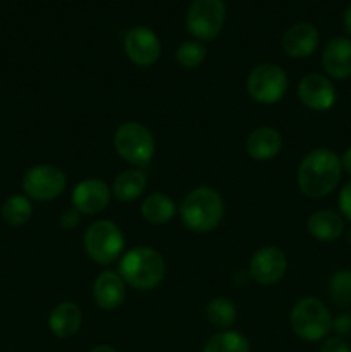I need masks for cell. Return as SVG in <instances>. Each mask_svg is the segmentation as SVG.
I'll return each instance as SVG.
<instances>
[{"label": "cell", "instance_id": "3957f363", "mask_svg": "<svg viewBox=\"0 0 351 352\" xmlns=\"http://www.w3.org/2000/svg\"><path fill=\"white\" fill-rule=\"evenodd\" d=\"M119 275L124 284L138 291H151L165 277L164 256L153 248H134L120 258Z\"/></svg>", "mask_w": 351, "mask_h": 352}, {"label": "cell", "instance_id": "7c38bea8", "mask_svg": "<svg viewBox=\"0 0 351 352\" xmlns=\"http://www.w3.org/2000/svg\"><path fill=\"white\" fill-rule=\"evenodd\" d=\"M288 270V258L277 246H264L250 260V277L260 285H272L281 280Z\"/></svg>", "mask_w": 351, "mask_h": 352}, {"label": "cell", "instance_id": "4316f807", "mask_svg": "<svg viewBox=\"0 0 351 352\" xmlns=\"http://www.w3.org/2000/svg\"><path fill=\"white\" fill-rule=\"evenodd\" d=\"M332 330L336 337L341 339H350L351 337V313H341L332 320Z\"/></svg>", "mask_w": 351, "mask_h": 352}, {"label": "cell", "instance_id": "7a4b0ae2", "mask_svg": "<svg viewBox=\"0 0 351 352\" xmlns=\"http://www.w3.org/2000/svg\"><path fill=\"white\" fill-rule=\"evenodd\" d=\"M179 217L188 230L206 234L215 229L224 217V199L209 186L193 189L179 205Z\"/></svg>", "mask_w": 351, "mask_h": 352}, {"label": "cell", "instance_id": "603a6c76", "mask_svg": "<svg viewBox=\"0 0 351 352\" xmlns=\"http://www.w3.org/2000/svg\"><path fill=\"white\" fill-rule=\"evenodd\" d=\"M33 215L31 199L24 195H14L7 198L2 205V219L7 226H24Z\"/></svg>", "mask_w": 351, "mask_h": 352}, {"label": "cell", "instance_id": "8992f818", "mask_svg": "<svg viewBox=\"0 0 351 352\" xmlns=\"http://www.w3.org/2000/svg\"><path fill=\"white\" fill-rule=\"evenodd\" d=\"M86 254L98 265H109L124 250L123 230L110 220H96L86 229L83 237Z\"/></svg>", "mask_w": 351, "mask_h": 352}, {"label": "cell", "instance_id": "5b68a950", "mask_svg": "<svg viewBox=\"0 0 351 352\" xmlns=\"http://www.w3.org/2000/svg\"><path fill=\"white\" fill-rule=\"evenodd\" d=\"M114 148L127 164L143 167L153 158L155 140L147 126L129 120L120 124L114 133Z\"/></svg>", "mask_w": 351, "mask_h": 352}, {"label": "cell", "instance_id": "52a82bcc", "mask_svg": "<svg viewBox=\"0 0 351 352\" xmlns=\"http://www.w3.org/2000/svg\"><path fill=\"white\" fill-rule=\"evenodd\" d=\"M246 88L255 102L270 105L284 96L288 89V74L281 65L272 62L258 64L248 74Z\"/></svg>", "mask_w": 351, "mask_h": 352}, {"label": "cell", "instance_id": "f546056e", "mask_svg": "<svg viewBox=\"0 0 351 352\" xmlns=\"http://www.w3.org/2000/svg\"><path fill=\"white\" fill-rule=\"evenodd\" d=\"M58 223H61L62 229H74L79 223V212L76 210H69V212L62 213L61 219H58Z\"/></svg>", "mask_w": 351, "mask_h": 352}, {"label": "cell", "instance_id": "1f68e13d", "mask_svg": "<svg viewBox=\"0 0 351 352\" xmlns=\"http://www.w3.org/2000/svg\"><path fill=\"white\" fill-rule=\"evenodd\" d=\"M343 28L348 34L351 36V6L344 10V16H343Z\"/></svg>", "mask_w": 351, "mask_h": 352}, {"label": "cell", "instance_id": "cb8c5ba5", "mask_svg": "<svg viewBox=\"0 0 351 352\" xmlns=\"http://www.w3.org/2000/svg\"><path fill=\"white\" fill-rule=\"evenodd\" d=\"M206 318L217 329L229 330L236 323V306L227 298H213L206 305Z\"/></svg>", "mask_w": 351, "mask_h": 352}, {"label": "cell", "instance_id": "d6a6232c", "mask_svg": "<svg viewBox=\"0 0 351 352\" xmlns=\"http://www.w3.org/2000/svg\"><path fill=\"white\" fill-rule=\"evenodd\" d=\"M89 352H117L112 346H107V344H100V346H95Z\"/></svg>", "mask_w": 351, "mask_h": 352}, {"label": "cell", "instance_id": "ac0fdd59", "mask_svg": "<svg viewBox=\"0 0 351 352\" xmlns=\"http://www.w3.org/2000/svg\"><path fill=\"white\" fill-rule=\"evenodd\" d=\"M306 229H308L310 236L315 237L317 241L330 243L343 236L344 220L339 213L332 212V210H317L310 215Z\"/></svg>", "mask_w": 351, "mask_h": 352}, {"label": "cell", "instance_id": "30bf717a", "mask_svg": "<svg viewBox=\"0 0 351 352\" xmlns=\"http://www.w3.org/2000/svg\"><path fill=\"white\" fill-rule=\"evenodd\" d=\"M298 98L306 109L315 112H326L330 110L336 103V86L327 76L319 72H310L299 81Z\"/></svg>", "mask_w": 351, "mask_h": 352}, {"label": "cell", "instance_id": "9a60e30c", "mask_svg": "<svg viewBox=\"0 0 351 352\" xmlns=\"http://www.w3.org/2000/svg\"><path fill=\"white\" fill-rule=\"evenodd\" d=\"M320 41L319 30L310 23H298L289 28L282 36V50L292 58L310 57Z\"/></svg>", "mask_w": 351, "mask_h": 352}, {"label": "cell", "instance_id": "e0dca14e", "mask_svg": "<svg viewBox=\"0 0 351 352\" xmlns=\"http://www.w3.org/2000/svg\"><path fill=\"white\" fill-rule=\"evenodd\" d=\"M83 313L76 302H58L48 315V329L58 339H69L81 329Z\"/></svg>", "mask_w": 351, "mask_h": 352}, {"label": "cell", "instance_id": "4fadbf2b", "mask_svg": "<svg viewBox=\"0 0 351 352\" xmlns=\"http://www.w3.org/2000/svg\"><path fill=\"white\" fill-rule=\"evenodd\" d=\"M110 195L107 182L102 179H85L74 188L71 196L72 206L76 212L83 215H95V213L103 212L110 203Z\"/></svg>", "mask_w": 351, "mask_h": 352}, {"label": "cell", "instance_id": "ffe728a7", "mask_svg": "<svg viewBox=\"0 0 351 352\" xmlns=\"http://www.w3.org/2000/svg\"><path fill=\"white\" fill-rule=\"evenodd\" d=\"M148 184L147 174H145L141 168H129V170L120 172L119 175L114 181L112 192L116 196V199L123 203L134 201L136 198H140L145 192Z\"/></svg>", "mask_w": 351, "mask_h": 352}, {"label": "cell", "instance_id": "8fae6325", "mask_svg": "<svg viewBox=\"0 0 351 352\" xmlns=\"http://www.w3.org/2000/svg\"><path fill=\"white\" fill-rule=\"evenodd\" d=\"M124 48L133 64L138 67H150L158 60L162 52L157 34L145 26L131 28L124 36Z\"/></svg>", "mask_w": 351, "mask_h": 352}, {"label": "cell", "instance_id": "277c9868", "mask_svg": "<svg viewBox=\"0 0 351 352\" xmlns=\"http://www.w3.org/2000/svg\"><path fill=\"white\" fill-rule=\"evenodd\" d=\"M289 323L296 337L305 342H319L327 339L332 330V316L320 299L303 298L292 306Z\"/></svg>", "mask_w": 351, "mask_h": 352}, {"label": "cell", "instance_id": "2e32d148", "mask_svg": "<svg viewBox=\"0 0 351 352\" xmlns=\"http://www.w3.org/2000/svg\"><path fill=\"white\" fill-rule=\"evenodd\" d=\"M126 298V284L116 272H102L93 284V299L105 311L119 308Z\"/></svg>", "mask_w": 351, "mask_h": 352}, {"label": "cell", "instance_id": "83f0119b", "mask_svg": "<svg viewBox=\"0 0 351 352\" xmlns=\"http://www.w3.org/2000/svg\"><path fill=\"white\" fill-rule=\"evenodd\" d=\"M319 352H351V346L346 339H341V337H329V339L323 340Z\"/></svg>", "mask_w": 351, "mask_h": 352}, {"label": "cell", "instance_id": "836d02e7", "mask_svg": "<svg viewBox=\"0 0 351 352\" xmlns=\"http://www.w3.org/2000/svg\"><path fill=\"white\" fill-rule=\"evenodd\" d=\"M348 243H350V246H351V229L348 230Z\"/></svg>", "mask_w": 351, "mask_h": 352}, {"label": "cell", "instance_id": "4dcf8cb0", "mask_svg": "<svg viewBox=\"0 0 351 352\" xmlns=\"http://www.w3.org/2000/svg\"><path fill=\"white\" fill-rule=\"evenodd\" d=\"M341 167H343L344 172L351 175V146L344 150V153L341 155Z\"/></svg>", "mask_w": 351, "mask_h": 352}, {"label": "cell", "instance_id": "484cf974", "mask_svg": "<svg viewBox=\"0 0 351 352\" xmlns=\"http://www.w3.org/2000/svg\"><path fill=\"white\" fill-rule=\"evenodd\" d=\"M206 50L200 41H184L176 50V60L184 69H196L205 60Z\"/></svg>", "mask_w": 351, "mask_h": 352}, {"label": "cell", "instance_id": "9c48e42d", "mask_svg": "<svg viewBox=\"0 0 351 352\" xmlns=\"http://www.w3.org/2000/svg\"><path fill=\"white\" fill-rule=\"evenodd\" d=\"M226 19L222 0H195L186 16V28L195 38L210 41L220 33Z\"/></svg>", "mask_w": 351, "mask_h": 352}, {"label": "cell", "instance_id": "f1b7e54d", "mask_svg": "<svg viewBox=\"0 0 351 352\" xmlns=\"http://www.w3.org/2000/svg\"><path fill=\"white\" fill-rule=\"evenodd\" d=\"M339 208L344 219L351 222V179L343 186L339 192Z\"/></svg>", "mask_w": 351, "mask_h": 352}, {"label": "cell", "instance_id": "5bb4252c", "mask_svg": "<svg viewBox=\"0 0 351 352\" xmlns=\"http://www.w3.org/2000/svg\"><path fill=\"white\" fill-rule=\"evenodd\" d=\"M322 67L327 78L343 79L351 78V40L346 36H336L326 45L322 52Z\"/></svg>", "mask_w": 351, "mask_h": 352}, {"label": "cell", "instance_id": "44dd1931", "mask_svg": "<svg viewBox=\"0 0 351 352\" xmlns=\"http://www.w3.org/2000/svg\"><path fill=\"white\" fill-rule=\"evenodd\" d=\"M141 215L148 223L162 226L174 219L176 203L164 192H153V195H148L141 203Z\"/></svg>", "mask_w": 351, "mask_h": 352}, {"label": "cell", "instance_id": "d6986e66", "mask_svg": "<svg viewBox=\"0 0 351 352\" xmlns=\"http://www.w3.org/2000/svg\"><path fill=\"white\" fill-rule=\"evenodd\" d=\"M282 148V136L274 127H258L248 136L246 140V151L255 160H270L281 151Z\"/></svg>", "mask_w": 351, "mask_h": 352}, {"label": "cell", "instance_id": "ba28073f", "mask_svg": "<svg viewBox=\"0 0 351 352\" xmlns=\"http://www.w3.org/2000/svg\"><path fill=\"white\" fill-rule=\"evenodd\" d=\"M67 186V175L55 165H34L24 174L23 191L30 199L50 201L61 196Z\"/></svg>", "mask_w": 351, "mask_h": 352}, {"label": "cell", "instance_id": "7402d4cb", "mask_svg": "<svg viewBox=\"0 0 351 352\" xmlns=\"http://www.w3.org/2000/svg\"><path fill=\"white\" fill-rule=\"evenodd\" d=\"M203 352H250V342L236 330H220L206 340Z\"/></svg>", "mask_w": 351, "mask_h": 352}, {"label": "cell", "instance_id": "6da1fadb", "mask_svg": "<svg viewBox=\"0 0 351 352\" xmlns=\"http://www.w3.org/2000/svg\"><path fill=\"white\" fill-rule=\"evenodd\" d=\"M343 174L341 158L329 148H315L298 167V188L312 199L326 198L337 188Z\"/></svg>", "mask_w": 351, "mask_h": 352}, {"label": "cell", "instance_id": "d4e9b609", "mask_svg": "<svg viewBox=\"0 0 351 352\" xmlns=\"http://www.w3.org/2000/svg\"><path fill=\"white\" fill-rule=\"evenodd\" d=\"M329 298L337 308L351 306V270H339L329 278L327 285Z\"/></svg>", "mask_w": 351, "mask_h": 352}]
</instances>
